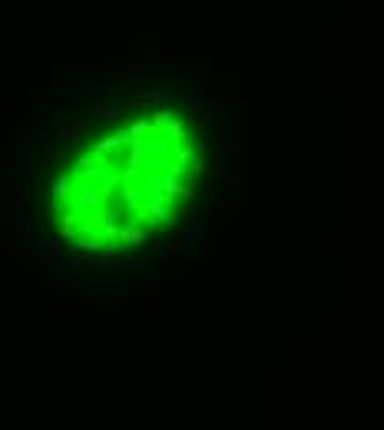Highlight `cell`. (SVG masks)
I'll use <instances>...</instances> for the list:
<instances>
[{
	"instance_id": "cell-1",
	"label": "cell",
	"mask_w": 384,
	"mask_h": 430,
	"mask_svg": "<svg viewBox=\"0 0 384 430\" xmlns=\"http://www.w3.org/2000/svg\"><path fill=\"white\" fill-rule=\"evenodd\" d=\"M86 119H80V123H70L66 126V129H63V143H76V139H80L83 136V132H86Z\"/></svg>"
},
{
	"instance_id": "cell-2",
	"label": "cell",
	"mask_w": 384,
	"mask_h": 430,
	"mask_svg": "<svg viewBox=\"0 0 384 430\" xmlns=\"http://www.w3.org/2000/svg\"><path fill=\"white\" fill-rule=\"evenodd\" d=\"M183 242H186V229H179L176 235L169 238V245H166V255H169V258H172V255H179V252H183Z\"/></svg>"
}]
</instances>
